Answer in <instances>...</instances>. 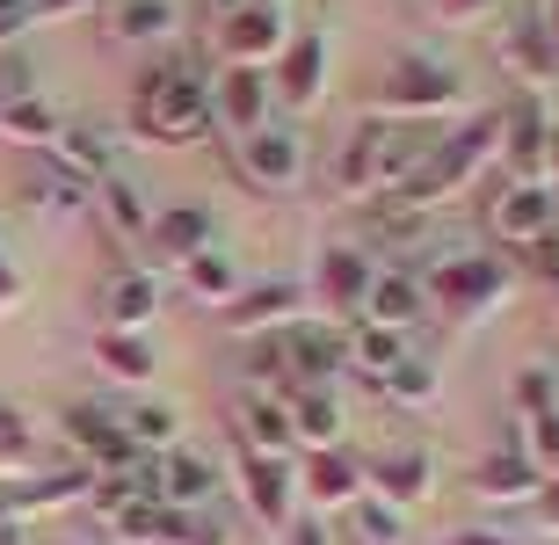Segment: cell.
I'll return each mask as SVG.
<instances>
[{
    "mask_svg": "<svg viewBox=\"0 0 559 545\" xmlns=\"http://www.w3.org/2000/svg\"><path fill=\"white\" fill-rule=\"evenodd\" d=\"M233 168H240L248 189L284 197V189H298V175H306V139L290 125H262V131H248V139H233Z\"/></svg>",
    "mask_w": 559,
    "mask_h": 545,
    "instance_id": "8992f818",
    "label": "cell"
},
{
    "mask_svg": "<svg viewBox=\"0 0 559 545\" xmlns=\"http://www.w3.org/2000/svg\"><path fill=\"white\" fill-rule=\"evenodd\" d=\"M131 131L145 146H197L211 139V81L197 66H153L131 95Z\"/></svg>",
    "mask_w": 559,
    "mask_h": 545,
    "instance_id": "7a4b0ae2",
    "label": "cell"
},
{
    "mask_svg": "<svg viewBox=\"0 0 559 545\" xmlns=\"http://www.w3.org/2000/svg\"><path fill=\"white\" fill-rule=\"evenodd\" d=\"M59 429H66V437H73V443L87 451V465H95V473H131V465L145 459L139 443L124 437L117 407H103V400H73V407L59 415Z\"/></svg>",
    "mask_w": 559,
    "mask_h": 545,
    "instance_id": "30bf717a",
    "label": "cell"
},
{
    "mask_svg": "<svg viewBox=\"0 0 559 545\" xmlns=\"http://www.w3.org/2000/svg\"><path fill=\"white\" fill-rule=\"evenodd\" d=\"M81 8H95V0H37V15H81Z\"/></svg>",
    "mask_w": 559,
    "mask_h": 545,
    "instance_id": "f907efd6",
    "label": "cell"
},
{
    "mask_svg": "<svg viewBox=\"0 0 559 545\" xmlns=\"http://www.w3.org/2000/svg\"><path fill=\"white\" fill-rule=\"evenodd\" d=\"M298 495H306L312 509H349L356 495H364V459L342 451V443L306 451V465H298Z\"/></svg>",
    "mask_w": 559,
    "mask_h": 545,
    "instance_id": "e0dca14e",
    "label": "cell"
},
{
    "mask_svg": "<svg viewBox=\"0 0 559 545\" xmlns=\"http://www.w3.org/2000/svg\"><path fill=\"white\" fill-rule=\"evenodd\" d=\"M95 371H109L117 386H145L153 378V342L145 335H95Z\"/></svg>",
    "mask_w": 559,
    "mask_h": 545,
    "instance_id": "1f68e13d",
    "label": "cell"
},
{
    "mask_svg": "<svg viewBox=\"0 0 559 545\" xmlns=\"http://www.w3.org/2000/svg\"><path fill=\"white\" fill-rule=\"evenodd\" d=\"M233 429H240V451H262V459H290V407L284 393H240L233 400Z\"/></svg>",
    "mask_w": 559,
    "mask_h": 545,
    "instance_id": "44dd1931",
    "label": "cell"
},
{
    "mask_svg": "<svg viewBox=\"0 0 559 545\" xmlns=\"http://www.w3.org/2000/svg\"><path fill=\"white\" fill-rule=\"evenodd\" d=\"M117 422H124V437L139 443V451H175V407H160V400H139V407H117Z\"/></svg>",
    "mask_w": 559,
    "mask_h": 545,
    "instance_id": "e575fe53",
    "label": "cell"
},
{
    "mask_svg": "<svg viewBox=\"0 0 559 545\" xmlns=\"http://www.w3.org/2000/svg\"><path fill=\"white\" fill-rule=\"evenodd\" d=\"M248 8H276V0H248Z\"/></svg>",
    "mask_w": 559,
    "mask_h": 545,
    "instance_id": "db71d44e",
    "label": "cell"
},
{
    "mask_svg": "<svg viewBox=\"0 0 559 545\" xmlns=\"http://www.w3.org/2000/svg\"><path fill=\"white\" fill-rule=\"evenodd\" d=\"M276 538H284V545H334V538H328V524H320V517H290V524L276 531Z\"/></svg>",
    "mask_w": 559,
    "mask_h": 545,
    "instance_id": "f6af8a7d",
    "label": "cell"
},
{
    "mask_svg": "<svg viewBox=\"0 0 559 545\" xmlns=\"http://www.w3.org/2000/svg\"><path fill=\"white\" fill-rule=\"evenodd\" d=\"M95 211H103V226L117 233V240H145V226H153V211H145V197L124 182V175H109V182H95Z\"/></svg>",
    "mask_w": 559,
    "mask_h": 545,
    "instance_id": "4dcf8cb0",
    "label": "cell"
},
{
    "mask_svg": "<svg viewBox=\"0 0 559 545\" xmlns=\"http://www.w3.org/2000/svg\"><path fill=\"white\" fill-rule=\"evenodd\" d=\"M0 139H15V146H51L59 139V109L44 103V95H22V103H8L0 109Z\"/></svg>",
    "mask_w": 559,
    "mask_h": 545,
    "instance_id": "836d02e7",
    "label": "cell"
},
{
    "mask_svg": "<svg viewBox=\"0 0 559 545\" xmlns=\"http://www.w3.org/2000/svg\"><path fill=\"white\" fill-rule=\"evenodd\" d=\"M516 451L538 465V481H559V415L523 422V443H516Z\"/></svg>",
    "mask_w": 559,
    "mask_h": 545,
    "instance_id": "ab89813d",
    "label": "cell"
},
{
    "mask_svg": "<svg viewBox=\"0 0 559 545\" xmlns=\"http://www.w3.org/2000/svg\"><path fill=\"white\" fill-rule=\"evenodd\" d=\"M501 153V109H479V117H465V125L451 131V139H429V153H421V168L407 175V182L393 189V197H407V204L436 211L451 189H465L487 161Z\"/></svg>",
    "mask_w": 559,
    "mask_h": 545,
    "instance_id": "3957f363",
    "label": "cell"
},
{
    "mask_svg": "<svg viewBox=\"0 0 559 545\" xmlns=\"http://www.w3.org/2000/svg\"><path fill=\"white\" fill-rule=\"evenodd\" d=\"M421 276V298H429V313L443 320H479L495 313L501 298H509V284H516V270L501 262V254H443V262H429Z\"/></svg>",
    "mask_w": 559,
    "mask_h": 545,
    "instance_id": "277c9868",
    "label": "cell"
},
{
    "mask_svg": "<svg viewBox=\"0 0 559 545\" xmlns=\"http://www.w3.org/2000/svg\"><path fill=\"white\" fill-rule=\"evenodd\" d=\"M0 531H8V524H0Z\"/></svg>",
    "mask_w": 559,
    "mask_h": 545,
    "instance_id": "9f6ffc18",
    "label": "cell"
},
{
    "mask_svg": "<svg viewBox=\"0 0 559 545\" xmlns=\"http://www.w3.org/2000/svg\"><path fill=\"white\" fill-rule=\"evenodd\" d=\"M22 298H29V276H22V262L8 248H0V313H15Z\"/></svg>",
    "mask_w": 559,
    "mask_h": 545,
    "instance_id": "ee69618b",
    "label": "cell"
},
{
    "mask_svg": "<svg viewBox=\"0 0 559 545\" xmlns=\"http://www.w3.org/2000/svg\"><path fill=\"white\" fill-rule=\"evenodd\" d=\"M211 487H218V473H211V459H197V451H160L153 459V495H160L167 509H204Z\"/></svg>",
    "mask_w": 559,
    "mask_h": 545,
    "instance_id": "603a6c76",
    "label": "cell"
},
{
    "mask_svg": "<svg viewBox=\"0 0 559 545\" xmlns=\"http://www.w3.org/2000/svg\"><path fill=\"white\" fill-rule=\"evenodd\" d=\"M270 95H284L290 109H312L320 95H328V37H320V29H290Z\"/></svg>",
    "mask_w": 559,
    "mask_h": 545,
    "instance_id": "2e32d148",
    "label": "cell"
},
{
    "mask_svg": "<svg viewBox=\"0 0 559 545\" xmlns=\"http://www.w3.org/2000/svg\"><path fill=\"white\" fill-rule=\"evenodd\" d=\"M44 168H59V175H73L81 189H95V182L117 175V146H109L103 131H87V125H59V139L44 146Z\"/></svg>",
    "mask_w": 559,
    "mask_h": 545,
    "instance_id": "ffe728a7",
    "label": "cell"
},
{
    "mask_svg": "<svg viewBox=\"0 0 559 545\" xmlns=\"http://www.w3.org/2000/svg\"><path fill=\"white\" fill-rule=\"evenodd\" d=\"M378 393L385 400H400V407H436V371L421 357H400L393 371L378 378Z\"/></svg>",
    "mask_w": 559,
    "mask_h": 545,
    "instance_id": "f35d334b",
    "label": "cell"
},
{
    "mask_svg": "<svg viewBox=\"0 0 559 545\" xmlns=\"http://www.w3.org/2000/svg\"><path fill=\"white\" fill-rule=\"evenodd\" d=\"M182 292L197 298V306H218V313H226L233 298H240V270H233V254L226 248L189 254V262H182Z\"/></svg>",
    "mask_w": 559,
    "mask_h": 545,
    "instance_id": "83f0119b",
    "label": "cell"
},
{
    "mask_svg": "<svg viewBox=\"0 0 559 545\" xmlns=\"http://www.w3.org/2000/svg\"><path fill=\"white\" fill-rule=\"evenodd\" d=\"M298 313H306L298 284H240V298L226 306V328L233 335H284Z\"/></svg>",
    "mask_w": 559,
    "mask_h": 545,
    "instance_id": "ac0fdd59",
    "label": "cell"
},
{
    "mask_svg": "<svg viewBox=\"0 0 559 545\" xmlns=\"http://www.w3.org/2000/svg\"><path fill=\"white\" fill-rule=\"evenodd\" d=\"M421 153H429V131H421V125L364 117V125L342 139V153H334L328 189L342 197V204H378V197H393V189L421 168Z\"/></svg>",
    "mask_w": 559,
    "mask_h": 545,
    "instance_id": "6da1fadb",
    "label": "cell"
},
{
    "mask_svg": "<svg viewBox=\"0 0 559 545\" xmlns=\"http://www.w3.org/2000/svg\"><path fill=\"white\" fill-rule=\"evenodd\" d=\"M501 153H509L516 182H538V168H545V117H538L531 95L501 109Z\"/></svg>",
    "mask_w": 559,
    "mask_h": 545,
    "instance_id": "4316f807",
    "label": "cell"
},
{
    "mask_svg": "<svg viewBox=\"0 0 559 545\" xmlns=\"http://www.w3.org/2000/svg\"><path fill=\"white\" fill-rule=\"evenodd\" d=\"M167 524H175V509H167V502H145V495L109 517V531H117L124 545H160V538H167Z\"/></svg>",
    "mask_w": 559,
    "mask_h": 545,
    "instance_id": "74e56055",
    "label": "cell"
},
{
    "mask_svg": "<svg viewBox=\"0 0 559 545\" xmlns=\"http://www.w3.org/2000/svg\"><path fill=\"white\" fill-rule=\"evenodd\" d=\"M545 168H552V197H559V131H545Z\"/></svg>",
    "mask_w": 559,
    "mask_h": 545,
    "instance_id": "816d5d0a",
    "label": "cell"
},
{
    "mask_svg": "<svg viewBox=\"0 0 559 545\" xmlns=\"http://www.w3.org/2000/svg\"><path fill=\"white\" fill-rule=\"evenodd\" d=\"M538 22H545V37H552V51H559V0H545V8H538Z\"/></svg>",
    "mask_w": 559,
    "mask_h": 545,
    "instance_id": "f5cc1de1",
    "label": "cell"
},
{
    "mask_svg": "<svg viewBox=\"0 0 559 545\" xmlns=\"http://www.w3.org/2000/svg\"><path fill=\"white\" fill-rule=\"evenodd\" d=\"M371 284H378V262L364 248H328L320 254V313H328V328H356L364 320V306H371Z\"/></svg>",
    "mask_w": 559,
    "mask_h": 545,
    "instance_id": "ba28073f",
    "label": "cell"
},
{
    "mask_svg": "<svg viewBox=\"0 0 559 545\" xmlns=\"http://www.w3.org/2000/svg\"><path fill=\"white\" fill-rule=\"evenodd\" d=\"M429 481H436V465L421 443H393V451L364 459V495H378V502H393V509H415L429 495Z\"/></svg>",
    "mask_w": 559,
    "mask_h": 545,
    "instance_id": "9a60e30c",
    "label": "cell"
},
{
    "mask_svg": "<svg viewBox=\"0 0 559 545\" xmlns=\"http://www.w3.org/2000/svg\"><path fill=\"white\" fill-rule=\"evenodd\" d=\"M22 95H37V66L22 59V51H0V109L22 103Z\"/></svg>",
    "mask_w": 559,
    "mask_h": 545,
    "instance_id": "b9f144b4",
    "label": "cell"
},
{
    "mask_svg": "<svg viewBox=\"0 0 559 545\" xmlns=\"http://www.w3.org/2000/svg\"><path fill=\"white\" fill-rule=\"evenodd\" d=\"M211 44H218L226 66H254V73H262L270 59H284L290 22H284V8H233V15H218Z\"/></svg>",
    "mask_w": 559,
    "mask_h": 545,
    "instance_id": "9c48e42d",
    "label": "cell"
},
{
    "mask_svg": "<svg viewBox=\"0 0 559 545\" xmlns=\"http://www.w3.org/2000/svg\"><path fill=\"white\" fill-rule=\"evenodd\" d=\"M103 22H109L117 44H153V37L175 29V0H109Z\"/></svg>",
    "mask_w": 559,
    "mask_h": 545,
    "instance_id": "f1b7e54d",
    "label": "cell"
},
{
    "mask_svg": "<svg viewBox=\"0 0 559 545\" xmlns=\"http://www.w3.org/2000/svg\"><path fill=\"white\" fill-rule=\"evenodd\" d=\"M211 233H218L211 204H167V211H153V226H145V248L160 254V262H175V270H182L189 254H204V248H211Z\"/></svg>",
    "mask_w": 559,
    "mask_h": 545,
    "instance_id": "d6986e66",
    "label": "cell"
},
{
    "mask_svg": "<svg viewBox=\"0 0 559 545\" xmlns=\"http://www.w3.org/2000/svg\"><path fill=\"white\" fill-rule=\"evenodd\" d=\"M487 233H495L501 248H531V240H545V233H559V197L552 182H509L487 204Z\"/></svg>",
    "mask_w": 559,
    "mask_h": 545,
    "instance_id": "52a82bcc",
    "label": "cell"
},
{
    "mask_svg": "<svg viewBox=\"0 0 559 545\" xmlns=\"http://www.w3.org/2000/svg\"><path fill=\"white\" fill-rule=\"evenodd\" d=\"M160 545H226V524L204 517V509H175V524H167Z\"/></svg>",
    "mask_w": 559,
    "mask_h": 545,
    "instance_id": "60d3db41",
    "label": "cell"
},
{
    "mask_svg": "<svg viewBox=\"0 0 559 545\" xmlns=\"http://www.w3.org/2000/svg\"><path fill=\"white\" fill-rule=\"evenodd\" d=\"M538 465L523 459L516 443H501V451H487V459L473 465V495H487V502H538Z\"/></svg>",
    "mask_w": 559,
    "mask_h": 545,
    "instance_id": "cb8c5ba5",
    "label": "cell"
},
{
    "mask_svg": "<svg viewBox=\"0 0 559 545\" xmlns=\"http://www.w3.org/2000/svg\"><path fill=\"white\" fill-rule=\"evenodd\" d=\"M284 407H290V437L306 443V451L342 443V400H334V386H290Z\"/></svg>",
    "mask_w": 559,
    "mask_h": 545,
    "instance_id": "484cf974",
    "label": "cell"
},
{
    "mask_svg": "<svg viewBox=\"0 0 559 545\" xmlns=\"http://www.w3.org/2000/svg\"><path fill=\"white\" fill-rule=\"evenodd\" d=\"M538 524L559 538V481H545V487H538Z\"/></svg>",
    "mask_w": 559,
    "mask_h": 545,
    "instance_id": "c3c4849f",
    "label": "cell"
},
{
    "mask_svg": "<svg viewBox=\"0 0 559 545\" xmlns=\"http://www.w3.org/2000/svg\"><path fill=\"white\" fill-rule=\"evenodd\" d=\"M457 95H465V81H457L451 66H436V59H393V66H385V81L371 87V117H385V125H421V117L457 109Z\"/></svg>",
    "mask_w": 559,
    "mask_h": 545,
    "instance_id": "5b68a950",
    "label": "cell"
},
{
    "mask_svg": "<svg viewBox=\"0 0 559 545\" xmlns=\"http://www.w3.org/2000/svg\"><path fill=\"white\" fill-rule=\"evenodd\" d=\"M0 545H15V531H0Z\"/></svg>",
    "mask_w": 559,
    "mask_h": 545,
    "instance_id": "11a10c76",
    "label": "cell"
},
{
    "mask_svg": "<svg viewBox=\"0 0 559 545\" xmlns=\"http://www.w3.org/2000/svg\"><path fill=\"white\" fill-rule=\"evenodd\" d=\"M349 524H356V538H364V545H407V509L378 502V495H356Z\"/></svg>",
    "mask_w": 559,
    "mask_h": 545,
    "instance_id": "8d00e7d4",
    "label": "cell"
},
{
    "mask_svg": "<svg viewBox=\"0 0 559 545\" xmlns=\"http://www.w3.org/2000/svg\"><path fill=\"white\" fill-rule=\"evenodd\" d=\"M276 342H284L290 386H334V378L349 371V342H342V328H328V320H290Z\"/></svg>",
    "mask_w": 559,
    "mask_h": 545,
    "instance_id": "8fae6325",
    "label": "cell"
},
{
    "mask_svg": "<svg viewBox=\"0 0 559 545\" xmlns=\"http://www.w3.org/2000/svg\"><path fill=\"white\" fill-rule=\"evenodd\" d=\"M364 233H371V240H385V248H407V240H421V233H429V211L407 204V197H378V204H364Z\"/></svg>",
    "mask_w": 559,
    "mask_h": 545,
    "instance_id": "d6a6232c",
    "label": "cell"
},
{
    "mask_svg": "<svg viewBox=\"0 0 559 545\" xmlns=\"http://www.w3.org/2000/svg\"><path fill=\"white\" fill-rule=\"evenodd\" d=\"M509 407H516L523 422L559 415V371H545V364H523V371L509 378Z\"/></svg>",
    "mask_w": 559,
    "mask_h": 545,
    "instance_id": "d590c367",
    "label": "cell"
},
{
    "mask_svg": "<svg viewBox=\"0 0 559 545\" xmlns=\"http://www.w3.org/2000/svg\"><path fill=\"white\" fill-rule=\"evenodd\" d=\"M436 545H516V538H501V531H451V538H436Z\"/></svg>",
    "mask_w": 559,
    "mask_h": 545,
    "instance_id": "681fc988",
    "label": "cell"
},
{
    "mask_svg": "<svg viewBox=\"0 0 559 545\" xmlns=\"http://www.w3.org/2000/svg\"><path fill=\"white\" fill-rule=\"evenodd\" d=\"M364 320H378V328H393V335H407L415 320H429L421 276H415V270H378V284H371V306H364Z\"/></svg>",
    "mask_w": 559,
    "mask_h": 545,
    "instance_id": "d4e9b609",
    "label": "cell"
},
{
    "mask_svg": "<svg viewBox=\"0 0 559 545\" xmlns=\"http://www.w3.org/2000/svg\"><path fill=\"white\" fill-rule=\"evenodd\" d=\"M160 313V276L153 270H109L103 292H95V320H103L109 335H145V320Z\"/></svg>",
    "mask_w": 559,
    "mask_h": 545,
    "instance_id": "7c38bea8",
    "label": "cell"
},
{
    "mask_svg": "<svg viewBox=\"0 0 559 545\" xmlns=\"http://www.w3.org/2000/svg\"><path fill=\"white\" fill-rule=\"evenodd\" d=\"M29 473V443H8L0 437V481H22Z\"/></svg>",
    "mask_w": 559,
    "mask_h": 545,
    "instance_id": "bcb514c9",
    "label": "cell"
},
{
    "mask_svg": "<svg viewBox=\"0 0 559 545\" xmlns=\"http://www.w3.org/2000/svg\"><path fill=\"white\" fill-rule=\"evenodd\" d=\"M487 8H495V0H436V15H443V22H479Z\"/></svg>",
    "mask_w": 559,
    "mask_h": 545,
    "instance_id": "7dc6e473",
    "label": "cell"
},
{
    "mask_svg": "<svg viewBox=\"0 0 559 545\" xmlns=\"http://www.w3.org/2000/svg\"><path fill=\"white\" fill-rule=\"evenodd\" d=\"M233 465H240V495H248L254 524L262 531H284L298 509H290V495H298V473H290V459H262V451H233Z\"/></svg>",
    "mask_w": 559,
    "mask_h": 545,
    "instance_id": "5bb4252c",
    "label": "cell"
},
{
    "mask_svg": "<svg viewBox=\"0 0 559 545\" xmlns=\"http://www.w3.org/2000/svg\"><path fill=\"white\" fill-rule=\"evenodd\" d=\"M211 125L226 131V139H248V131L270 125V73L226 66V73L211 81Z\"/></svg>",
    "mask_w": 559,
    "mask_h": 545,
    "instance_id": "4fadbf2b",
    "label": "cell"
},
{
    "mask_svg": "<svg viewBox=\"0 0 559 545\" xmlns=\"http://www.w3.org/2000/svg\"><path fill=\"white\" fill-rule=\"evenodd\" d=\"M342 342H349V371H364V378H385L400 357H407V335L378 328V320H356V328H342Z\"/></svg>",
    "mask_w": 559,
    "mask_h": 545,
    "instance_id": "f546056e",
    "label": "cell"
},
{
    "mask_svg": "<svg viewBox=\"0 0 559 545\" xmlns=\"http://www.w3.org/2000/svg\"><path fill=\"white\" fill-rule=\"evenodd\" d=\"M501 73L523 81V87H545L559 73V51H552V37H545L538 15H516L509 29H501Z\"/></svg>",
    "mask_w": 559,
    "mask_h": 545,
    "instance_id": "7402d4cb",
    "label": "cell"
},
{
    "mask_svg": "<svg viewBox=\"0 0 559 545\" xmlns=\"http://www.w3.org/2000/svg\"><path fill=\"white\" fill-rule=\"evenodd\" d=\"M29 22H37V0H0V51H15Z\"/></svg>",
    "mask_w": 559,
    "mask_h": 545,
    "instance_id": "7bdbcfd3",
    "label": "cell"
}]
</instances>
